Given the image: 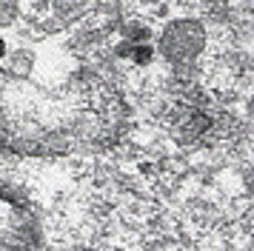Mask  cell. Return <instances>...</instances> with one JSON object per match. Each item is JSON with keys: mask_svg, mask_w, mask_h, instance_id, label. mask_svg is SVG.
Segmentation results:
<instances>
[{"mask_svg": "<svg viewBox=\"0 0 254 251\" xmlns=\"http://www.w3.org/2000/svg\"><path fill=\"white\" fill-rule=\"evenodd\" d=\"M3 55H6V43H3V37H0V60H3Z\"/></svg>", "mask_w": 254, "mask_h": 251, "instance_id": "cell-2", "label": "cell"}, {"mask_svg": "<svg viewBox=\"0 0 254 251\" xmlns=\"http://www.w3.org/2000/svg\"><path fill=\"white\" fill-rule=\"evenodd\" d=\"M128 57H131L134 63H140V66H143V63H149V60H151V49H149V46H131Z\"/></svg>", "mask_w": 254, "mask_h": 251, "instance_id": "cell-1", "label": "cell"}]
</instances>
